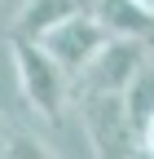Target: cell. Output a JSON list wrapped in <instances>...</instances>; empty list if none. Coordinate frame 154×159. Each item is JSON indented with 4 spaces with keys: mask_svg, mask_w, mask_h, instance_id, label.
<instances>
[{
    "mask_svg": "<svg viewBox=\"0 0 154 159\" xmlns=\"http://www.w3.org/2000/svg\"><path fill=\"white\" fill-rule=\"evenodd\" d=\"M13 66H18V84H22L27 102L49 124H57L66 102L75 97V80L44 53V44H31V40H13Z\"/></svg>",
    "mask_w": 154,
    "mask_h": 159,
    "instance_id": "1",
    "label": "cell"
},
{
    "mask_svg": "<svg viewBox=\"0 0 154 159\" xmlns=\"http://www.w3.org/2000/svg\"><path fill=\"white\" fill-rule=\"evenodd\" d=\"M150 62V44L141 40H110L84 75H75V102L84 97H123Z\"/></svg>",
    "mask_w": 154,
    "mask_h": 159,
    "instance_id": "2",
    "label": "cell"
},
{
    "mask_svg": "<svg viewBox=\"0 0 154 159\" xmlns=\"http://www.w3.org/2000/svg\"><path fill=\"white\" fill-rule=\"evenodd\" d=\"M75 106L84 115V133L97 150V159H137L141 155V133L132 124L123 97H84Z\"/></svg>",
    "mask_w": 154,
    "mask_h": 159,
    "instance_id": "3",
    "label": "cell"
},
{
    "mask_svg": "<svg viewBox=\"0 0 154 159\" xmlns=\"http://www.w3.org/2000/svg\"><path fill=\"white\" fill-rule=\"evenodd\" d=\"M40 44H44V53L53 57V62L75 80V75H84L92 62H97V53L110 44V35H106V27L92 13H79V18H71L66 27H57L53 35H44Z\"/></svg>",
    "mask_w": 154,
    "mask_h": 159,
    "instance_id": "4",
    "label": "cell"
},
{
    "mask_svg": "<svg viewBox=\"0 0 154 159\" xmlns=\"http://www.w3.org/2000/svg\"><path fill=\"white\" fill-rule=\"evenodd\" d=\"M79 13H92L88 0H22V9L13 13V40L40 44L44 35H53L57 27H66Z\"/></svg>",
    "mask_w": 154,
    "mask_h": 159,
    "instance_id": "5",
    "label": "cell"
},
{
    "mask_svg": "<svg viewBox=\"0 0 154 159\" xmlns=\"http://www.w3.org/2000/svg\"><path fill=\"white\" fill-rule=\"evenodd\" d=\"M92 18L106 27L110 40H141L154 49V9H145L141 0H97Z\"/></svg>",
    "mask_w": 154,
    "mask_h": 159,
    "instance_id": "6",
    "label": "cell"
},
{
    "mask_svg": "<svg viewBox=\"0 0 154 159\" xmlns=\"http://www.w3.org/2000/svg\"><path fill=\"white\" fill-rule=\"evenodd\" d=\"M123 106H128V115H132V124H137V133L154 119V53H150L145 71L132 80V89L123 93Z\"/></svg>",
    "mask_w": 154,
    "mask_h": 159,
    "instance_id": "7",
    "label": "cell"
},
{
    "mask_svg": "<svg viewBox=\"0 0 154 159\" xmlns=\"http://www.w3.org/2000/svg\"><path fill=\"white\" fill-rule=\"evenodd\" d=\"M141 150H145V155H154V119L141 128Z\"/></svg>",
    "mask_w": 154,
    "mask_h": 159,
    "instance_id": "8",
    "label": "cell"
},
{
    "mask_svg": "<svg viewBox=\"0 0 154 159\" xmlns=\"http://www.w3.org/2000/svg\"><path fill=\"white\" fill-rule=\"evenodd\" d=\"M141 5H145V9H154V0H141Z\"/></svg>",
    "mask_w": 154,
    "mask_h": 159,
    "instance_id": "9",
    "label": "cell"
},
{
    "mask_svg": "<svg viewBox=\"0 0 154 159\" xmlns=\"http://www.w3.org/2000/svg\"><path fill=\"white\" fill-rule=\"evenodd\" d=\"M137 159H154V155H145V150H141V155H137Z\"/></svg>",
    "mask_w": 154,
    "mask_h": 159,
    "instance_id": "10",
    "label": "cell"
},
{
    "mask_svg": "<svg viewBox=\"0 0 154 159\" xmlns=\"http://www.w3.org/2000/svg\"><path fill=\"white\" fill-rule=\"evenodd\" d=\"M13 5H18V9H22V0H13Z\"/></svg>",
    "mask_w": 154,
    "mask_h": 159,
    "instance_id": "11",
    "label": "cell"
},
{
    "mask_svg": "<svg viewBox=\"0 0 154 159\" xmlns=\"http://www.w3.org/2000/svg\"><path fill=\"white\" fill-rule=\"evenodd\" d=\"M92 5H97V0H88V9H92Z\"/></svg>",
    "mask_w": 154,
    "mask_h": 159,
    "instance_id": "12",
    "label": "cell"
}]
</instances>
